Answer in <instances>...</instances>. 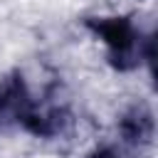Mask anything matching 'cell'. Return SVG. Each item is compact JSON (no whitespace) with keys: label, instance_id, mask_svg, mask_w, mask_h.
Returning <instances> with one entry per match:
<instances>
[{"label":"cell","instance_id":"6da1fadb","mask_svg":"<svg viewBox=\"0 0 158 158\" xmlns=\"http://www.w3.org/2000/svg\"><path fill=\"white\" fill-rule=\"evenodd\" d=\"M84 27L101 40L106 59L116 72H131L143 62L153 64V37H143L128 17H84Z\"/></svg>","mask_w":158,"mask_h":158},{"label":"cell","instance_id":"3957f363","mask_svg":"<svg viewBox=\"0 0 158 158\" xmlns=\"http://www.w3.org/2000/svg\"><path fill=\"white\" fill-rule=\"evenodd\" d=\"M118 136L131 148H148L156 136V116L148 104H131L118 118Z\"/></svg>","mask_w":158,"mask_h":158},{"label":"cell","instance_id":"7a4b0ae2","mask_svg":"<svg viewBox=\"0 0 158 158\" xmlns=\"http://www.w3.org/2000/svg\"><path fill=\"white\" fill-rule=\"evenodd\" d=\"M35 109V99L27 89L22 72H7L0 77V121L22 126Z\"/></svg>","mask_w":158,"mask_h":158},{"label":"cell","instance_id":"277c9868","mask_svg":"<svg viewBox=\"0 0 158 158\" xmlns=\"http://www.w3.org/2000/svg\"><path fill=\"white\" fill-rule=\"evenodd\" d=\"M89 158H123V156H121V151H118L116 146L101 143V146H96V148L89 153Z\"/></svg>","mask_w":158,"mask_h":158}]
</instances>
